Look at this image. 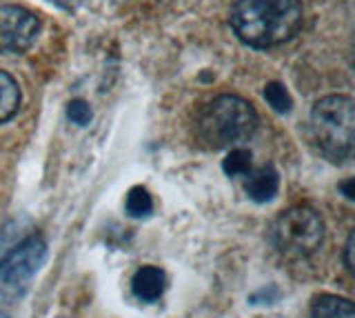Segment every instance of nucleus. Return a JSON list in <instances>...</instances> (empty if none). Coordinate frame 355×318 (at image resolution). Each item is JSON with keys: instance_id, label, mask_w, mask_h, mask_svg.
I'll list each match as a JSON object with an SVG mask.
<instances>
[{"instance_id": "f257e3e1", "label": "nucleus", "mask_w": 355, "mask_h": 318, "mask_svg": "<svg viewBox=\"0 0 355 318\" xmlns=\"http://www.w3.org/2000/svg\"><path fill=\"white\" fill-rule=\"evenodd\" d=\"M300 0H238L231 9V27L244 45L269 49L291 40L302 27Z\"/></svg>"}, {"instance_id": "f03ea898", "label": "nucleus", "mask_w": 355, "mask_h": 318, "mask_svg": "<svg viewBox=\"0 0 355 318\" xmlns=\"http://www.w3.org/2000/svg\"><path fill=\"white\" fill-rule=\"evenodd\" d=\"M196 129L209 149H229L255 134L258 114L244 98L222 94L200 109Z\"/></svg>"}, {"instance_id": "7ed1b4c3", "label": "nucleus", "mask_w": 355, "mask_h": 318, "mask_svg": "<svg viewBox=\"0 0 355 318\" xmlns=\"http://www.w3.org/2000/svg\"><path fill=\"white\" fill-rule=\"evenodd\" d=\"M355 103L351 96H327L311 109V136L318 151L331 162H344L353 153Z\"/></svg>"}, {"instance_id": "20e7f679", "label": "nucleus", "mask_w": 355, "mask_h": 318, "mask_svg": "<svg viewBox=\"0 0 355 318\" xmlns=\"http://www.w3.org/2000/svg\"><path fill=\"white\" fill-rule=\"evenodd\" d=\"M324 240L322 216L309 205L288 207L271 225V243L284 256H311Z\"/></svg>"}, {"instance_id": "39448f33", "label": "nucleus", "mask_w": 355, "mask_h": 318, "mask_svg": "<svg viewBox=\"0 0 355 318\" xmlns=\"http://www.w3.org/2000/svg\"><path fill=\"white\" fill-rule=\"evenodd\" d=\"M47 260V243L40 234L27 236L0 260V303L14 305L31 287V281Z\"/></svg>"}, {"instance_id": "423d86ee", "label": "nucleus", "mask_w": 355, "mask_h": 318, "mask_svg": "<svg viewBox=\"0 0 355 318\" xmlns=\"http://www.w3.org/2000/svg\"><path fill=\"white\" fill-rule=\"evenodd\" d=\"M40 36V18L18 5H0V53L20 56Z\"/></svg>"}, {"instance_id": "0eeeda50", "label": "nucleus", "mask_w": 355, "mask_h": 318, "mask_svg": "<svg viewBox=\"0 0 355 318\" xmlns=\"http://www.w3.org/2000/svg\"><path fill=\"white\" fill-rule=\"evenodd\" d=\"M244 190H247V196L253 203H269L275 199L277 190H280V174H277L273 165L249 169Z\"/></svg>"}, {"instance_id": "6e6552de", "label": "nucleus", "mask_w": 355, "mask_h": 318, "mask_svg": "<svg viewBox=\"0 0 355 318\" xmlns=\"http://www.w3.org/2000/svg\"><path fill=\"white\" fill-rule=\"evenodd\" d=\"M164 287H166V276L155 265H142L131 278L133 296L142 303H155L164 294Z\"/></svg>"}, {"instance_id": "1a4fd4ad", "label": "nucleus", "mask_w": 355, "mask_h": 318, "mask_svg": "<svg viewBox=\"0 0 355 318\" xmlns=\"http://www.w3.org/2000/svg\"><path fill=\"white\" fill-rule=\"evenodd\" d=\"M311 318H355V307L342 296L320 294L311 305Z\"/></svg>"}, {"instance_id": "9d476101", "label": "nucleus", "mask_w": 355, "mask_h": 318, "mask_svg": "<svg viewBox=\"0 0 355 318\" xmlns=\"http://www.w3.org/2000/svg\"><path fill=\"white\" fill-rule=\"evenodd\" d=\"M20 107V87L7 72L0 69V123L14 118Z\"/></svg>"}, {"instance_id": "9b49d317", "label": "nucleus", "mask_w": 355, "mask_h": 318, "mask_svg": "<svg viewBox=\"0 0 355 318\" xmlns=\"http://www.w3.org/2000/svg\"><path fill=\"white\" fill-rule=\"evenodd\" d=\"M125 210L131 218H144L153 212V199L144 187H131L125 199Z\"/></svg>"}, {"instance_id": "f8f14e48", "label": "nucleus", "mask_w": 355, "mask_h": 318, "mask_svg": "<svg viewBox=\"0 0 355 318\" xmlns=\"http://www.w3.org/2000/svg\"><path fill=\"white\" fill-rule=\"evenodd\" d=\"M222 169H225V174L231 178L247 176L251 169V151L242 147H233L229 151V156L225 158V162H222Z\"/></svg>"}, {"instance_id": "ddd939ff", "label": "nucleus", "mask_w": 355, "mask_h": 318, "mask_svg": "<svg viewBox=\"0 0 355 318\" xmlns=\"http://www.w3.org/2000/svg\"><path fill=\"white\" fill-rule=\"evenodd\" d=\"M264 98H266V103L273 107V112H277V114L291 112V107H293V101H291V96H288L286 87L277 81L264 87Z\"/></svg>"}, {"instance_id": "4468645a", "label": "nucleus", "mask_w": 355, "mask_h": 318, "mask_svg": "<svg viewBox=\"0 0 355 318\" xmlns=\"http://www.w3.org/2000/svg\"><path fill=\"white\" fill-rule=\"evenodd\" d=\"M67 118H69L73 125L85 127L92 123V107H89V103L83 101V98H76V101L67 105Z\"/></svg>"}, {"instance_id": "2eb2a0df", "label": "nucleus", "mask_w": 355, "mask_h": 318, "mask_svg": "<svg viewBox=\"0 0 355 318\" xmlns=\"http://www.w3.org/2000/svg\"><path fill=\"white\" fill-rule=\"evenodd\" d=\"M353 234H349L347 245H344V265H347L349 271H353Z\"/></svg>"}, {"instance_id": "dca6fc26", "label": "nucleus", "mask_w": 355, "mask_h": 318, "mask_svg": "<svg viewBox=\"0 0 355 318\" xmlns=\"http://www.w3.org/2000/svg\"><path fill=\"white\" fill-rule=\"evenodd\" d=\"M353 185H355L353 178H349L347 183H342V185H340V190L344 192V196H347L349 201H353V196H355V194H353Z\"/></svg>"}, {"instance_id": "f3484780", "label": "nucleus", "mask_w": 355, "mask_h": 318, "mask_svg": "<svg viewBox=\"0 0 355 318\" xmlns=\"http://www.w3.org/2000/svg\"><path fill=\"white\" fill-rule=\"evenodd\" d=\"M51 3L60 5V7H71V3H73V0H51Z\"/></svg>"}, {"instance_id": "a211bd4d", "label": "nucleus", "mask_w": 355, "mask_h": 318, "mask_svg": "<svg viewBox=\"0 0 355 318\" xmlns=\"http://www.w3.org/2000/svg\"><path fill=\"white\" fill-rule=\"evenodd\" d=\"M0 318H9L7 314H3V312H0Z\"/></svg>"}]
</instances>
